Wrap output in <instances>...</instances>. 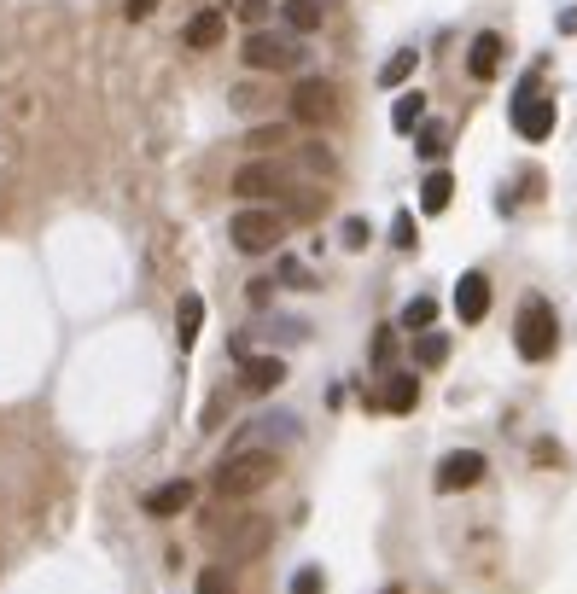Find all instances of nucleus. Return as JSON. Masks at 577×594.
I'll return each instance as SVG.
<instances>
[{"label":"nucleus","mask_w":577,"mask_h":594,"mask_svg":"<svg viewBox=\"0 0 577 594\" xmlns=\"http://www.w3.org/2000/svg\"><path fill=\"white\" fill-rule=\"evenodd\" d=\"M286 385V362L280 356H245L239 362V391H251V396H269Z\"/></svg>","instance_id":"f8f14e48"},{"label":"nucleus","mask_w":577,"mask_h":594,"mask_svg":"<svg viewBox=\"0 0 577 594\" xmlns=\"http://www.w3.org/2000/svg\"><path fill=\"white\" fill-rule=\"evenodd\" d=\"M391 245H397V251H414V216H397V222H391Z\"/></svg>","instance_id":"7c9ffc66"},{"label":"nucleus","mask_w":577,"mask_h":594,"mask_svg":"<svg viewBox=\"0 0 577 594\" xmlns=\"http://www.w3.org/2000/svg\"><path fill=\"white\" fill-rule=\"evenodd\" d=\"M403 327H414V332H426V327H438V297H408L403 303Z\"/></svg>","instance_id":"4be33fe9"},{"label":"nucleus","mask_w":577,"mask_h":594,"mask_svg":"<svg viewBox=\"0 0 577 594\" xmlns=\"http://www.w3.org/2000/svg\"><path fill=\"white\" fill-rule=\"evenodd\" d=\"M193 484H187V478H170V484H158V490L146 495V513H152V519H175V513H187V507H193Z\"/></svg>","instance_id":"4468645a"},{"label":"nucleus","mask_w":577,"mask_h":594,"mask_svg":"<svg viewBox=\"0 0 577 594\" xmlns=\"http://www.w3.org/2000/svg\"><path fill=\"white\" fill-rule=\"evenodd\" d=\"M484 472H490V461H484L478 449H449L438 461V472H432V490L461 495V490H473V484H484Z\"/></svg>","instance_id":"6e6552de"},{"label":"nucleus","mask_w":577,"mask_h":594,"mask_svg":"<svg viewBox=\"0 0 577 594\" xmlns=\"http://www.w3.org/2000/svg\"><path fill=\"white\" fill-rule=\"evenodd\" d=\"M234 12L245 24H263V18H269V0H234Z\"/></svg>","instance_id":"2f4dec72"},{"label":"nucleus","mask_w":577,"mask_h":594,"mask_svg":"<svg viewBox=\"0 0 577 594\" xmlns=\"http://www.w3.org/2000/svg\"><path fill=\"white\" fill-rule=\"evenodd\" d=\"M368 239H374V228H368L362 216H350V222H344V251H368Z\"/></svg>","instance_id":"c85d7f7f"},{"label":"nucleus","mask_w":577,"mask_h":594,"mask_svg":"<svg viewBox=\"0 0 577 594\" xmlns=\"http://www.w3.org/2000/svg\"><path fill=\"white\" fill-rule=\"evenodd\" d=\"M280 280H286V286H298V292H309V286H315V274H309L298 257H280Z\"/></svg>","instance_id":"cd10ccee"},{"label":"nucleus","mask_w":577,"mask_h":594,"mask_svg":"<svg viewBox=\"0 0 577 594\" xmlns=\"http://www.w3.org/2000/svg\"><path fill=\"white\" fill-rule=\"evenodd\" d=\"M298 164L315 169V175H333V169H339V158L327 152V140H304V146H298Z\"/></svg>","instance_id":"5701e85b"},{"label":"nucleus","mask_w":577,"mask_h":594,"mask_svg":"<svg viewBox=\"0 0 577 594\" xmlns=\"http://www.w3.org/2000/svg\"><path fill=\"white\" fill-rule=\"evenodd\" d=\"M274 472H280V461L274 455H257V449H239V455H228V461L216 466V495H228V501H239V495H257L274 484Z\"/></svg>","instance_id":"f03ea898"},{"label":"nucleus","mask_w":577,"mask_h":594,"mask_svg":"<svg viewBox=\"0 0 577 594\" xmlns=\"http://www.w3.org/2000/svg\"><path fill=\"white\" fill-rule=\"evenodd\" d=\"M280 443H298V420L292 414H263V420H251V426L234 437V449L228 455H239V449H257V455H274Z\"/></svg>","instance_id":"9d476101"},{"label":"nucleus","mask_w":577,"mask_h":594,"mask_svg":"<svg viewBox=\"0 0 577 594\" xmlns=\"http://www.w3.org/2000/svg\"><path fill=\"white\" fill-rule=\"evenodd\" d=\"M414 65H420V53H414V47H403V53H391V59L379 65V88H403L408 76H414Z\"/></svg>","instance_id":"412c9836"},{"label":"nucleus","mask_w":577,"mask_h":594,"mask_svg":"<svg viewBox=\"0 0 577 594\" xmlns=\"http://www.w3.org/2000/svg\"><path fill=\"white\" fill-rule=\"evenodd\" d=\"M239 59H245V70H298L304 47H298L292 35L251 30V35H245V47H239Z\"/></svg>","instance_id":"0eeeda50"},{"label":"nucleus","mask_w":577,"mask_h":594,"mask_svg":"<svg viewBox=\"0 0 577 594\" xmlns=\"http://www.w3.org/2000/svg\"><path fill=\"white\" fill-rule=\"evenodd\" d=\"M455 315H461L467 327H478V321L490 315V274H484V268H467V274L455 280Z\"/></svg>","instance_id":"9b49d317"},{"label":"nucleus","mask_w":577,"mask_h":594,"mask_svg":"<svg viewBox=\"0 0 577 594\" xmlns=\"http://www.w3.org/2000/svg\"><path fill=\"white\" fill-rule=\"evenodd\" d=\"M286 594H327L321 565H298V577H292V589H286Z\"/></svg>","instance_id":"a878e982"},{"label":"nucleus","mask_w":577,"mask_h":594,"mask_svg":"<svg viewBox=\"0 0 577 594\" xmlns=\"http://www.w3.org/2000/svg\"><path fill=\"white\" fill-rule=\"evenodd\" d=\"M391 414H408L414 402H420V379L414 373H385V396H379Z\"/></svg>","instance_id":"a211bd4d"},{"label":"nucleus","mask_w":577,"mask_h":594,"mask_svg":"<svg viewBox=\"0 0 577 594\" xmlns=\"http://www.w3.org/2000/svg\"><path fill=\"white\" fill-rule=\"evenodd\" d=\"M269 536H274V525L263 513H245V519H234V525L222 530V554H228V565H245L269 548Z\"/></svg>","instance_id":"1a4fd4ad"},{"label":"nucleus","mask_w":577,"mask_h":594,"mask_svg":"<svg viewBox=\"0 0 577 594\" xmlns=\"http://www.w3.org/2000/svg\"><path fill=\"white\" fill-rule=\"evenodd\" d=\"M508 117H513V129L525 134V140H548V134H554V99L537 88V76H525V82L513 88Z\"/></svg>","instance_id":"39448f33"},{"label":"nucleus","mask_w":577,"mask_h":594,"mask_svg":"<svg viewBox=\"0 0 577 594\" xmlns=\"http://www.w3.org/2000/svg\"><path fill=\"white\" fill-rule=\"evenodd\" d=\"M234 193L245 198V204H263V198L298 193V181H292V169L274 164V158H251V164L234 169Z\"/></svg>","instance_id":"20e7f679"},{"label":"nucleus","mask_w":577,"mask_h":594,"mask_svg":"<svg viewBox=\"0 0 577 594\" xmlns=\"http://www.w3.org/2000/svg\"><path fill=\"white\" fill-rule=\"evenodd\" d=\"M333 117H339V88L321 82V76H298V88H292V123L327 129Z\"/></svg>","instance_id":"423d86ee"},{"label":"nucleus","mask_w":577,"mask_h":594,"mask_svg":"<svg viewBox=\"0 0 577 594\" xmlns=\"http://www.w3.org/2000/svg\"><path fill=\"white\" fill-rule=\"evenodd\" d=\"M443 140H449V129H443V123H420V146H414V152L432 164V158H443Z\"/></svg>","instance_id":"393cba45"},{"label":"nucleus","mask_w":577,"mask_h":594,"mask_svg":"<svg viewBox=\"0 0 577 594\" xmlns=\"http://www.w3.org/2000/svg\"><path fill=\"white\" fill-rule=\"evenodd\" d=\"M280 18H286V30L292 35L321 30V0H280Z\"/></svg>","instance_id":"aec40b11"},{"label":"nucleus","mask_w":577,"mask_h":594,"mask_svg":"<svg viewBox=\"0 0 577 594\" xmlns=\"http://www.w3.org/2000/svg\"><path fill=\"white\" fill-rule=\"evenodd\" d=\"M391 362V327H379V338H374V367H385Z\"/></svg>","instance_id":"72a5a7b5"},{"label":"nucleus","mask_w":577,"mask_h":594,"mask_svg":"<svg viewBox=\"0 0 577 594\" xmlns=\"http://www.w3.org/2000/svg\"><path fill=\"white\" fill-rule=\"evenodd\" d=\"M123 12H129V18H135V24H140V18H152V12H158V0H129Z\"/></svg>","instance_id":"c9c22d12"},{"label":"nucleus","mask_w":577,"mask_h":594,"mask_svg":"<svg viewBox=\"0 0 577 594\" xmlns=\"http://www.w3.org/2000/svg\"><path fill=\"white\" fill-rule=\"evenodd\" d=\"M222 35H228V18H222L216 6H204V12H193V18H187V30H181V41H187L193 53H204V47H216Z\"/></svg>","instance_id":"2eb2a0df"},{"label":"nucleus","mask_w":577,"mask_h":594,"mask_svg":"<svg viewBox=\"0 0 577 594\" xmlns=\"http://www.w3.org/2000/svg\"><path fill=\"white\" fill-rule=\"evenodd\" d=\"M251 146H257V152H274V146H286V123H257V129H251Z\"/></svg>","instance_id":"bb28decb"},{"label":"nucleus","mask_w":577,"mask_h":594,"mask_svg":"<svg viewBox=\"0 0 577 594\" xmlns=\"http://www.w3.org/2000/svg\"><path fill=\"white\" fill-rule=\"evenodd\" d=\"M222 408H228V391L210 396V408H204V431H216V420H222Z\"/></svg>","instance_id":"f704fd0d"},{"label":"nucleus","mask_w":577,"mask_h":594,"mask_svg":"<svg viewBox=\"0 0 577 594\" xmlns=\"http://www.w3.org/2000/svg\"><path fill=\"white\" fill-rule=\"evenodd\" d=\"M560 344V321H554V303L548 297H525L519 315H513V350L525 362H548Z\"/></svg>","instance_id":"f257e3e1"},{"label":"nucleus","mask_w":577,"mask_h":594,"mask_svg":"<svg viewBox=\"0 0 577 594\" xmlns=\"http://www.w3.org/2000/svg\"><path fill=\"white\" fill-rule=\"evenodd\" d=\"M228 239H234V251H245V257H263V251H274L286 239V216L269 210V204H245L234 222H228Z\"/></svg>","instance_id":"7ed1b4c3"},{"label":"nucleus","mask_w":577,"mask_h":594,"mask_svg":"<svg viewBox=\"0 0 577 594\" xmlns=\"http://www.w3.org/2000/svg\"><path fill=\"white\" fill-rule=\"evenodd\" d=\"M199 327H204V297H181L175 303V338H181V350H193L199 344Z\"/></svg>","instance_id":"f3484780"},{"label":"nucleus","mask_w":577,"mask_h":594,"mask_svg":"<svg viewBox=\"0 0 577 594\" xmlns=\"http://www.w3.org/2000/svg\"><path fill=\"white\" fill-rule=\"evenodd\" d=\"M199 594H234V583H228V571H222V565H210V571H199Z\"/></svg>","instance_id":"c756f323"},{"label":"nucleus","mask_w":577,"mask_h":594,"mask_svg":"<svg viewBox=\"0 0 577 594\" xmlns=\"http://www.w3.org/2000/svg\"><path fill=\"white\" fill-rule=\"evenodd\" d=\"M391 123H397V129H420V123H426V99H420V94H403V99H397V111H391Z\"/></svg>","instance_id":"b1692460"},{"label":"nucleus","mask_w":577,"mask_h":594,"mask_svg":"<svg viewBox=\"0 0 577 594\" xmlns=\"http://www.w3.org/2000/svg\"><path fill=\"white\" fill-rule=\"evenodd\" d=\"M385 594H403V583H391V589H385Z\"/></svg>","instance_id":"e433bc0d"},{"label":"nucleus","mask_w":577,"mask_h":594,"mask_svg":"<svg viewBox=\"0 0 577 594\" xmlns=\"http://www.w3.org/2000/svg\"><path fill=\"white\" fill-rule=\"evenodd\" d=\"M502 53H508V47H502V35H496V30H478L473 47H467V70H473V82H490V76L502 70Z\"/></svg>","instance_id":"ddd939ff"},{"label":"nucleus","mask_w":577,"mask_h":594,"mask_svg":"<svg viewBox=\"0 0 577 594\" xmlns=\"http://www.w3.org/2000/svg\"><path fill=\"white\" fill-rule=\"evenodd\" d=\"M245 297H251L257 309H269V297H274V280H251V286H245Z\"/></svg>","instance_id":"473e14b6"},{"label":"nucleus","mask_w":577,"mask_h":594,"mask_svg":"<svg viewBox=\"0 0 577 594\" xmlns=\"http://www.w3.org/2000/svg\"><path fill=\"white\" fill-rule=\"evenodd\" d=\"M455 204V175L449 169H432L426 181H420V216H443Z\"/></svg>","instance_id":"dca6fc26"},{"label":"nucleus","mask_w":577,"mask_h":594,"mask_svg":"<svg viewBox=\"0 0 577 594\" xmlns=\"http://www.w3.org/2000/svg\"><path fill=\"white\" fill-rule=\"evenodd\" d=\"M443 362H449V332L438 327L414 332V367H443Z\"/></svg>","instance_id":"6ab92c4d"}]
</instances>
